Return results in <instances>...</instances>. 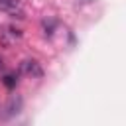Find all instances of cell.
Here are the masks:
<instances>
[{"instance_id": "obj_1", "label": "cell", "mask_w": 126, "mask_h": 126, "mask_svg": "<svg viewBox=\"0 0 126 126\" xmlns=\"http://www.w3.org/2000/svg\"><path fill=\"white\" fill-rule=\"evenodd\" d=\"M0 10H2V12H8V14H12V16L24 18L20 0H0Z\"/></svg>"}, {"instance_id": "obj_2", "label": "cell", "mask_w": 126, "mask_h": 126, "mask_svg": "<svg viewBox=\"0 0 126 126\" xmlns=\"http://www.w3.org/2000/svg\"><path fill=\"white\" fill-rule=\"evenodd\" d=\"M22 71H24L26 75H32V77H41V75H43V71H41V67H39V63H37L35 59L24 61V63H22Z\"/></svg>"}, {"instance_id": "obj_3", "label": "cell", "mask_w": 126, "mask_h": 126, "mask_svg": "<svg viewBox=\"0 0 126 126\" xmlns=\"http://www.w3.org/2000/svg\"><path fill=\"white\" fill-rule=\"evenodd\" d=\"M16 83H18V77H16V75H6V77H4V85H6L8 89H14Z\"/></svg>"}, {"instance_id": "obj_4", "label": "cell", "mask_w": 126, "mask_h": 126, "mask_svg": "<svg viewBox=\"0 0 126 126\" xmlns=\"http://www.w3.org/2000/svg\"><path fill=\"white\" fill-rule=\"evenodd\" d=\"M2 67H4V63H2V59H0V69H2Z\"/></svg>"}]
</instances>
